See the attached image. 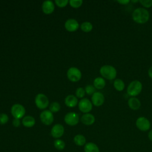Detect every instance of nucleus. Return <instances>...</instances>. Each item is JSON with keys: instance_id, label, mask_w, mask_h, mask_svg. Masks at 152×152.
Listing matches in <instances>:
<instances>
[{"instance_id": "obj_1", "label": "nucleus", "mask_w": 152, "mask_h": 152, "mask_svg": "<svg viewBox=\"0 0 152 152\" xmlns=\"http://www.w3.org/2000/svg\"><path fill=\"white\" fill-rule=\"evenodd\" d=\"M132 17L135 23L144 24L148 21L150 14L147 10L144 8H138L133 11Z\"/></svg>"}, {"instance_id": "obj_2", "label": "nucleus", "mask_w": 152, "mask_h": 152, "mask_svg": "<svg viewBox=\"0 0 152 152\" xmlns=\"http://www.w3.org/2000/svg\"><path fill=\"white\" fill-rule=\"evenodd\" d=\"M101 75L107 80H113L115 78L117 72L114 66L110 65H105L102 66L100 69Z\"/></svg>"}, {"instance_id": "obj_3", "label": "nucleus", "mask_w": 152, "mask_h": 152, "mask_svg": "<svg viewBox=\"0 0 152 152\" xmlns=\"http://www.w3.org/2000/svg\"><path fill=\"white\" fill-rule=\"evenodd\" d=\"M142 85L140 81L134 80L130 83L127 88V93L131 97L138 96L141 91Z\"/></svg>"}, {"instance_id": "obj_4", "label": "nucleus", "mask_w": 152, "mask_h": 152, "mask_svg": "<svg viewBox=\"0 0 152 152\" xmlns=\"http://www.w3.org/2000/svg\"><path fill=\"white\" fill-rule=\"evenodd\" d=\"M35 104L40 109H46L49 104V100L47 96L43 93H39L35 97Z\"/></svg>"}, {"instance_id": "obj_5", "label": "nucleus", "mask_w": 152, "mask_h": 152, "mask_svg": "<svg viewBox=\"0 0 152 152\" xmlns=\"http://www.w3.org/2000/svg\"><path fill=\"white\" fill-rule=\"evenodd\" d=\"M11 113L15 119H21L26 113L24 107L20 104H14L11 109Z\"/></svg>"}, {"instance_id": "obj_6", "label": "nucleus", "mask_w": 152, "mask_h": 152, "mask_svg": "<svg viewBox=\"0 0 152 152\" xmlns=\"http://www.w3.org/2000/svg\"><path fill=\"white\" fill-rule=\"evenodd\" d=\"M136 126L138 129L142 131H147L150 129L151 124L149 120L144 116H140L137 118L135 122Z\"/></svg>"}, {"instance_id": "obj_7", "label": "nucleus", "mask_w": 152, "mask_h": 152, "mask_svg": "<svg viewBox=\"0 0 152 152\" xmlns=\"http://www.w3.org/2000/svg\"><path fill=\"white\" fill-rule=\"evenodd\" d=\"M67 77L72 82H77L81 78V72L75 67H71L67 71Z\"/></svg>"}, {"instance_id": "obj_8", "label": "nucleus", "mask_w": 152, "mask_h": 152, "mask_svg": "<svg viewBox=\"0 0 152 152\" xmlns=\"http://www.w3.org/2000/svg\"><path fill=\"white\" fill-rule=\"evenodd\" d=\"M40 119L42 122L46 125H50L53 122V115L49 110H43L40 115Z\"/></svg>"}, {"instance_id": "obj_9", "label": "nucleus", "mask_w": 152, "mask_h": 152, "mask_svg": "<svg viewBox=\"0 0 152 152\" xmlns=\"http://www.w3.org/2000/svg\"><path fill=\"white\" fill-rule=\"evenodd\" d=\"M79 119V116L77 113L69 112L65 115L64 117V121L67 125L74 126L78 123Z\"/></svg>"}, {"instance_id": "obj_10", "label": "nucleus", "mask_w": 152, "mask_h": 152, "mask_svg": "<svg viewBox=\"0 0 152 152\" xmlns=\"http://www.w3.org/2000/svg\"><path fill=\"white\" fill-rule=\"evenodd\" d=\"M92 107V103L88 99H83L80 100V101L78 103V108L83 113H88L91 110Z\"/></svg>"}, {"instance_id": "obj_11", "label": "nucleus", "mask_w": 152, "mask_h": 152, "mask_svg": "<svg viewBox=\"0 0 152 152\" xmlns=\"http://www.w3.org/2000/svg\"><path fill=\"white\" fill-rule=\"evenodd\" d=\"M64 133V127L62 125L57 124L53 126L51 129L50 134L51 135L55 138L58 139L59 138L61 137Z\"/></svg>"}, {"instance_id": "obj_12", "label": "nucleus", "mask_w": 152, "mask_h": 152, "mask_svg": "<svg viewBox=\"0 0 152 152\" xmlns=\"http://www.w3.org/2000/svg\"><path fill=\"white\" fill-rule=\"evenodd\" d=\"M91 102L93 104L96 106H102L104 102V97L103 94L99 92H95L91 97Z\"/></svg>"}, {"instance_id": "obj_13", "label": "nucleus", "mask_w": 152, "mask_h": 152, "mask_svg": "<svg viewBox=\"0 0 152 152\" xmlns=\"http://www.w3.org/2000/svg\"><path fill=\"white\" fill-rule=\"evenodd\" d=\"M79 27V24L78 21L73 18L68 19L65 23V28L68 31H75Z\"/></svg>"}, {"instance_id": "obj_14", "label": "nucleus", "mask_w": 152, "mask_h": 152, "mask_svg": "<svg viewBox=\"0 0 152 152\" xmlns=\"http://www.w3.org/2000/svg\"><path fill=\"white\" fill-rule=\"evenodd\" d=\"M42 10L45 14H50L55 9V5L52 1H45L42 4Z\"/></svg>"}, {"instance_id": "obj_15", "label": "nucleus", "mask_w": 152, "mask_h": 152, "mask_svg": "<svg viewBox=\"0 0 152 152\" xmlns=\"http://www.w3.org/2000/svg\"><path fill=\"white\" fill-rule=\"evenodd\" d=\"M81 121L86 125H91L94 123L95 117L91 113H85L81 116Z\"/></svg>"}, {"instance_id": "obj_16", "label": "nucleus", "mask_w": 152, "mask_h": 152, "mask_svg": "<svg viewBox=\"0 0 152 152\" xmlns=\"http://www.w3.org/2000/svg\"><path fill=\"white\" fill-rule=\"evenodd\" d=\"M128 104L130 109L134 110H136L140 107L141 102L138 99L136 98L135 97H132L128 100Z\"/></svg>"}, {"instance_id": "obj_17", "label": "nucleus", "mask_w": 152, "mask_h": 152, "mask_svg": "<svg viewBox=\"0 0 152 152\" xmlns=\"http://www.w3.org/2000/svg\"><path fill=\"white\" fill-rule=\"evenodd\" d=\"M65 103L68 107H73L77 104L78 99L75 96L72 94L68 95L65 99Z\"/></svg>"}, {"instance_id": "obj_18", "label": "nucleus", "mask_w": 152, "mask_h": 152, "mask_svg": "<svg viewBox=\"0 0 152 152\" xmlns=\"http://www.w3.org/2000/svg\"><path fill=\"white\" fill-rule=\"evenodd\" d=\"M36 123L35 119L31 116H26L23 118L22 120L23 125L27 128H31Z\"/></svg>"}, {"instance_id": "obj_19", "label": "nucleus", "mask_w": 152, "mask_h": 152, "mask_svg": "<svg viewBox=\"0 0 152 152\" xmlns=\"http://www.w3.org/2000/svg\"><path fill=\"white\" fill-rule=\"evenodd\" d=\"M84 152H100L99 147L92 142L86 143L84 145Z\"/></svg>"}, {"instance_id": "obj_20", "label": "nucleus", "mask_w": 152, "mask_h": 152, "mask_svg": "<svg viewBox=\"0 0 152 152\" xmlns=\"http://www.w3.org/2000/svg\"><path fill=\"white\" fill-rule=\"evenodd\" d=\"M106 85V81L102 77H97L94 80L93 86L97 89H102Z\"/></svg>"}, {"instance_id": "obj_21", "label": "nucleus", "mask_w": 152, "mask_h": 152, "mask_svg": "<svg viewBox=\"0 0 152 152\" xmlns=\"http://www.w3.org/2000/svg\"><path fill=\"white\" fill-rule=\"evenodd\" d=\"M74 142L78 146H83L86 144V139L83 135L77 134L74 138Z\"/></svg>"}, {"instance_id": "obj_22", "label": "nucleus", "mask_w": 152, "mask_h": 152, "mask_svg": "<svg viewBox=\"0 0 152 152\" xmlns=\"http://www.w3.org/2000/svg\"><path fill=\"white\" fill-rule=\"evenodd\" d=\"M113 86L115 88L119 91H122L125 88V83L121 79H116L113 83Z\"/></svg>"}, {"instance_id": "obj_23", "label": "nucleus", "mask_w": 152, "mask_h": 152, "mask_svg": "<svg viewBox=\"0 0 152 152\" xmlns=\"http://www.w3.org/2000/svg\"><path fill=\"white\" fill-rule=\"evenodd\" d=\"M81 29L84 32H90L93 29V25L90 22L86 21L81 24Z\"/></svg>"}, {"instance_id": "obj_24", "label": "nucleus", "mask_w": 152, "mask_h": 152, "mask_svg": "<svg viewBox=\"0 0 152 152\" xmlns=\"http://www.w3.org/2000/svg\"><path fill=\"white\" fill-rule=\"evenodd\" d=\"M53 144L55 148L57 149L58 150H62L64 149L65 147V142L60 139H56V140H55Z\"/></svg>"}, {"instance_id": "obj_25", "label": "nucleus", "mask_w": 152, "mask_h": 152, "mask_svg": "<svg viewBox=\"0 0 152 152\" xmlns=\"http://www.w3.org/2000/svg\"><path fill=\"white\" fill-rule=\"evenodd\" d=\"M61 106L58 102H52L49 106V110L51 112H57L60 110Z\"/></svg>"}, {"instance_id": "obj_26", "label": "nucleus", "mask_w": 152, "mask_h": 152, "mask_svg": "<svg viewBox=\"0 0 152 152\" xmlns=\"http://www.w3.org/2000/svg\"><path fill=\"white\" fill-rule=\"evenodd\" d=\"M85 91L88 95H93L96 92V88L94 86L87 85L85 87Z\"/></svg>"}, {"instance_id": "obj_27", "label": "nucleus", "mask_w": 152, "mask_h": 152, "mask_svg": "<svg viewBox=\"0 0 152 152\" xmlns=\"http://www.w3.org/2000/svg\"><path fill=\"white\" fill-rule=\"evenodd\" d=\"M69 3L72 7L78 8L82 5L83 1L82 0H70L69 1Z\"/></svg>"}, {"instance_id": "obj_28", "label": "nucleus", "mask_w": 152, "mask_h": 152, "mask_svg": "<svg viewBox=\"0 0 152 152\" xmlns=\"http://www.w3.org/2000/svg\"><path fill=\"white\" fill-rule=\"evenodd\" d=\"M86 93L85 90L83 87H78L77 88L76 91H75V94L76 96L78 98H82L84 96Z\"/></svg>"}, {"instance_id": "obj_29", "label": "nucleus", "mask_w": 152, "mask_h": 152, "mask_svg": "<svg viewBox=\"0 0 152 152\" xmlns=\"http://www.w3.org/2000/svg\"><path fill=\"white\" fill-rule=\"evenodd\" d=\"M8 116L5 113H0V125H4L8 121Z\"/></svg>"}, {"instance_id": "obj_30", "label": "nucleus", "mask_w": 152, "mask_h": 152, "mask_svg": "<svg viewBox=\"0 0 152 152\" xmlns=\"http://www.w3.org/2000/svg\"><path fill=\"white\" fill-rule=\"evenodd\" d=\"M139 2L145 8H150L152 6V0H140Z\"/></svg>"}, {"instance_id": "obj_31", "label": "nucleus", "mask_w": 152, "mask_h": 152, "mask_svg": "<svg viewBox=\"0 0 152 152\" xmlns=\"http://www.w3.org/2000/svg\"><path fill=\"white\" fill-rule=\"evenodd\" d=\"M55 2L56 5H57L58 7L62 8V7H65L68 4V3L69 2V1H68V0H56Z\"/></svg>"}, {"instance_id": "obj_32", "label": "nucleus", "mask_w": 152, "mask_h": 152, "mask_svg": "<svg viewBox=\"0 0 152 152\" xmlns=\"http://www.w3.org/2000/svg\"><path fill=\"white\" fill-rule=\"evenodd\" d=\"M12 124L15 127H18L20 126V124H21V122L20 120L19 119H15L14 118L13 121H12Z\"/></svg>"}, {"instance_id": "obj_33", "label": "nucleus", "mask_w": 152, "mask_h": 152, "mask_svg": "<svg viewBox=\"0 0 152 152\" xmlns=\"http://www.w3.org/2000/svg\"><path fill=\"white\" fill-rule=\"evenodd\" d=\"M117 2L119 3V4H121L122 5H126L127 4H128L130 1L129 0H122V1H117Z\"/></svg>"}, {"instance_id": "obj_34", "label": "nucleus", "mask_w": 152, "mask_h": 152, "mask_svg": "<svg viewBox=\"0 0 152 152\" xmlns=\"http://www.w3.org/2000/svg\"><path fill=\"white\" fill-rule=\"evenodd\" d=\"M148 139H149L151 141H152V129H151V130L148 132Z\"/></svg>"}, {"instance_id": "obj_35", "label": "nucleus", "mask_w": 152, "mask_h": 152, "mask_svg": "<svg viewBox=\"0 0 152 152\" xmlns=\"http://www.w3.org/2000/svg\"><path fill=\"white\" fill-rule=\"evenodd\" d=\"M148 74L149 77L152 79V66L149 68L148 71Z\"/></svg>"}, {"instance_id": "obj_36", "label": "nucleus", "mask_w": 152, "mask_h": 152, "mask_svg": "<svg viewBox=\"0 0 152 152\" xmlns=\"http://www.w3.org/2000/svg\"><path fill=\"white\" fill-rule=\"evenodd\" d=\"M131 2H138V1H131Z\"/></svg>"}]
</instances>
